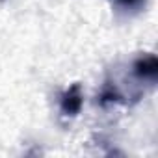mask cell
<instances>
[{
    "label": "cell",
    "instance_id": "3",
    "mask_svg": "<svg viewBox=\"0 0 158 158\" xmlns=\"http://www.w3.org/2000/svg\"><path fill=\"white\" fill-rule=\"evenodd\" d=\"M145 0H117V4L127 8V10H132V8H139Z\"/></svg>",
    "mask_w": 158,
    "mask_h": 158
},
{
    "label": "cell",
    "instance_id": "1",
    "mask_svg": "<svg viewBox=\"0 0 158 158\" xmlns=\"http://www.w3.org/2000/svg\"><path fill=\"white\" fill-rule=\"evenodd\" d=\"M82 91H80V86H71L63 95H61V101H60V108L65 115H76L82 108Z\"/></svg>",
    "mask_w": 158,
    "mask_h": 158
},
{
    "label": "cell",
    "instance_id": "2",
    "mask_svg": "<svg viewBox=\"0 0 158 158\" xmlns=\"http://www.w3.org/2000/svg\"><path fill=\"white\" fill-rule=\"evenodd\" d=\"M156 71H158V65H156V58L151 54V56H141L134 61V73L141 78V80H154L156 78Z\"/></svg>",
    "mask_w": 158,
    "mask_h": 158
}]
</instances>
